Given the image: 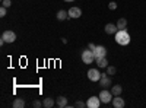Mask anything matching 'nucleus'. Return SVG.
<instances>
[{
  "label": "nucleus",
  "mask_w": 146,
  "mask_h": 108,
  "mask_svg": "<svg viewBox=\"0 0 146 108\" xmlns=\"http://www.w3.org/2000/svg\"><path fill=\"white\" fill-rule=\"evenodd\" d=\"M130 41H131V38L126 29H118L115 32V42L118 45H129Z\"/></svg>",
  "instance_id": "f257e3e1"
},
{
  "label": "nucleus",
  "mask_w": 146,
  "mask_h": 108,
  "mask_svg": "<svg viewBox=\"0 0 146 108\" xmlns=\"http://www.w3.org/2000/svg\"><path fill=\"white\" fill-rule=\"evenodd\" d=\"M80 58H82V62L85 64H92L95 62V56H94V51L86 48V50H83L82 54H80Z\"/></svg>",
  "instance_id": "f03ea898"
},
{
  "label": "nucleus",
  "mask_w": 146,
  "mask_h": 108,
  "mask_svg": "<svg viewBox=\"0 0 146 108\" xmlns=\"http://www.w3.org/2000/svg\"><path fill=\"white\" fill-rule=\"evenodd\" d=\"M100 99H101V102L102 104H110L113 101V98H114V95H113V92H111V89H102L101 92H100Z\"/></svg>",
  "instance_id": "7ed1b4c3"
},
{
  "label": "nucleus",
  "mask_w": 146,
  "mask_h": 108,
  "mask_svg": "<svg viewBox=\"0 0 146 108\" xmlns=\"http://www.w3.org/2000/svg\"><path fill=\"white\" fill-rule=\"evenodd\" d=\"M86 75H88V79H89L91 82H100V79H101V76H102V73H101L98 69H89Z\"/></svg>",
  "instance_id": "20e7f679"
},
{
  "label": "nucleus",
  "mask_w": 146,
  "mask_h": 108,
  "mask_svg": "<svg viewBox=\"0 0 146 108\" xmlns=\"http://www.w3.org/2000/svg\"><path fill=\"white\" fill-rule=\"evenodd\" d=\"M2 40H3L5 42L12 44V42H15V40H16V34H15L13 31H5V32L2 34Z\"/></svg>",
  "instance_id": "39448f33"
},
{
  "label": "nucleus",
  "mask_w": 146,
  "mask_h": 108,
  "mask_svg": "<svg viewBox=\"0 0 146 108\" xmlns=\"http://www.w3.org/2000/svg\"><path fill=\"white\" fill-rule=\"evenodd\" d=\"M100 83H101V86L104 88V89H108V88H111L113 86V80H111V76L110 75H102L101 76V79H100Z\"/></svg>",
  "instance_id": "423d86ee"
},
{
  "label": "nucleus",
  "mask_w": 146,
  "mask_h": 108,
  "mask_svg": "<svg viewBox=\"0 0 146 108\" xmlns=\"http://www.w3.org/2000/svg\"><path fill=\"white\" fill-rule=\"evenodd\" d=\"M100 105H101L100 97H91V98L86 101V107H88V108H100Z\"/></svg>",
  "instance_id": "0eeeda50"
},
{
  "label": "nucleus",
  "mask_w": 146,
  "mask_h": 108,
  "mask_svg": "<svg viewBox=\"0 0 146 108\" xmlns=\"http://www.w3.org/2000/svg\"><path fill=\"white\" fill-rule=\"evenodd\" d=\"M69 16H70V19H78V18H80V16H82V10H80V7L72 6V7L69 9Z\"/></svg>",
  "instance_id": "6e6552de"
},
{
  "label": "nucleus",
  "mask_w": 146,
  "mask_h": 108,
  "mask_svg": "<svg viewBox=\"0 0 146 108\" xmlns=\"http://www.w3.org/2000/svg\"><path fill=\"white\" fill-rule=\"evenodd\" d=\"M94 56H95V58H98V57H107V48H105L104 45H96L95 50H94Z\"/></svg>",
  "instance_id": "1a4fd4ad"
},
{
  "label": "nucleus",
  "mask_w": 146,
  "mask_h": 108,
  "mask_svg": "<svg viewBox=\"0 0 146 108\" xmlns=\"http://www.w3.org/2000/svg\"><path fill=\"white\" fill-rule=\"evenodd\" d=\"M111 104H113V107H114V108H124V107H126L124 99L121 98L120 95H117V97H114V98H113Z\"/></svg>",
  "instance_id": "9d476101"
},
{
  "label": "nucleus",
  "mask_w": 146,
  "mask_h": 108,
  "mask_svg": "<svg viewBox=\"0 0 146 108\" xmlns=\"http://www.w3.org/2000/svg\"><path fill=\"white\" fill-rule=\"evenodd\" d=\"M95 63H96V66H98L100 69H107L108 67L107 57H98V58H95Z\"/></svg>",
  "instance_id": "9b49d317"
},
{
  "label": "nucleus",
  "mask_w": 146,
  "mask_h": 108,
  "mask_svg": "<svg viewBox=\"0 0 146 108\" xmlns=\"http://www.w3.org/2000/svg\"><path fill=\"white\" fill-rule=\"evenodd\" d=\"M104 29H105V34H108V35H115V32L118 31L117 25H114V23H107Z\"/></svg>",
  "instance_id": "f8f14e48"
},
{
  "label": "nucleus",
  "mask_w": 146,
  "mask_h": 108,
  "mask_svg": "<svg viewBox=\"0 0 146 108\" xmlns=\"http://www.w3.org/2000/svg\"><path fill=\"white\" fill-rule=\"evenodd\" d=\"M56 105H57L58 108L67 107V98H66V97H58V98H56Z\"/></svg>",
  "instance_id": "ddd939ff"
},
{
  "label": "nucleus",
  "mask_w": 146,
  "mask_h": 108,
  "mask_svg": "<svg viewBox=\"0 0 146 108\" xmlns=\"http://www.w3.org/2000/svg\"><path fill=\"white\" fill-rule=\"evenodd\" d=\"M57 19H58V21H66V19H70L69 12H67V10H58V12H57Z\"/></svg>",
  "instance_id": "4468645a"
},
{
  "label": "nucleus",
  "mask_w": 146,
  "mask_h": 108,
  "mask_svg": "<svg viewBox=\"0 0 146 108\" xmlns=\"http://www.w3.org/2000/svg\"><path fill=\"white\" fill-rule=\"evenodd\" d=\"M54 105H56V101L53 98H44V101H42V107L44 108H53Z\"/></svg>",
  "instance_id": "2eb2a0df"
},
{
  "label": "nucleus",
  "mask_w": 146,
  "mask_h": 108,
  "mask_svg": "<svg viewBox=\"0 0 146 108\" xmlns=\"http://www.w3.org/2000/svg\"><path fill=\"white\" fill-rule=\"evenodd\" d=\"M117 28L118 29H126V27H127V19L126 18H120L118 21H117Z\"/></svg>",
  "instance_id": "dca6fc26"
},
{
  "label": "nucleus",
  "mask_w": 146,
  "mask_h": 108,
  "mask_svg": "<svg viewBox=\"0 0 146 108\" xmlns=\"http://www.w3.org/2000/svg\"><path fill=\"white\" fill-rule=\"evenodd\" d=\"M111 92H113L114 97H117V95H121L123 88H121V85H114V86H111Z\"/></svg>",
  "instance_id": "f3484780"
},
{
  "label": "nucleus",
  "mask_w": 146,
  "mask_h": 108,
  "mask_svg": "<svg viewBox=\"0 0 146 108\" xmlns=\"http://www.w3.org/2000/svg\"><path fill=\"white\" fill-rule=\"evenodd\" d=\"M13 107L15 108H23V107H25V101H23L22 98H16L13 101Z\"/></svg>",
  "instance_id": "a211bd4d"
},
{
  "label": "nucleus",
  "mask_w": 146,
  "mask_h": 108,
  "mask_svg": "<svg viewBox=\"0 0 146 108\" xmlns=\"http://www.w3.org/2000/svg\"><path fill=\"white\" fill-rule=\"evenodd\" d=\"M115 72H117V69H115L114 66H108V67H107V75H110V76H114Z\"/></svg>",
  "instance_id": "6ab92c4d"
},
{
  "label": "nucleus",
  "mask_w": 146,
  "mask_h": 108,
  "mask_svg": "<svg viewBox=\"0 0 146 108\" xmlns=\"http://www.w3.org/2000/svg\"><path fill=\"white\" fill-rule=\"evenodd\" d=\"M75 107H79V108H85V107H86V102H83V101H76V102H75Z\"/></svg>",
  "instance_id": "aec40b11"
},
{
  "label": "nucleus",
  "mask_w": 146,
  "mask_h": 108,
  "mask_svg": "<svg viewBox=\"0 0 146 108\" xmlns=\"http://www.w3.org/2000/svg\"><path fill=\"white\" fill-rule=\"evenodd\" d=\"M108 9H110V10H115V9H117V3H115V2H110V3H108Z\"/></svg>",
  "instance_id": "412c9836"
},
{
  "label": "nucleus",
  "mask_w": 146,
  "mask_h": 108,
  "mask_svg": "<svg viewBox=\"0 0 146 108\" xmlns=\"http://www.w3.org/2000/svg\"><path fill=\"white\" fill-rule=\"evenodd\" d=\"M32 107H35V108H41V107H42V102L38 101V99H35V101L32 102Z\"/></svg>",
  "instance_id": "4be33fe9"
},
{
  "label": "nucleus",
  "mask_w": 146,
  "mask_h": 108,
  "mask_svg": "<svg viewBox=\"0 0 146 108\" xmlns=\"http://www.w3.org/2000/svg\"><path fill=\"white\" fill-rule=\"evenodd\" d=\"M6 12H7V7H5V6H2L0 7V16H6Z\"/></svg>",
  "instance_id": "5701e85b"
},
{
  "label": "nucleus",
  "mask_w": 146,
  "mask_h": 108,
  "mask_svg": "<svg viewBox=\"0 0 146 108\" xmlns=\"http://www.w3.org/2000/svg\"><path fill=\"white\" fill-rule=\"evenodd\" d=\"M10 5H12L10 0H3L2 2V6H5V7H10Z\"/></svg>",
  "instance_id": "b1692460"
},
{
  "label": "nucleus",
  "mask_w": 146,
  "mask_h": 108,
  "mask_svg": "<svg viewBox=\"0 0 146 108\" xmlns=\"http://www.w3.org/2000/svg\"><path fill=\"white\" fill-rule=\"evenodd\" d=\"M95 47H96V45H95L94 42H89V44H88V48H89V50H92V51L95 50Z\"/></svg>",
  "instance_id": "393cba45"
},
{
  "label": "nucleus",
  "mask_w": 146,
  "mask_h": 108,
  "mask_svg": "<svg viewBox=\"0 0 146 108\" xmlns=\"http://www.w3.org/2000/svg\"><path fill=\"white\" fill-rule=\"evenodd\" d=\"M64 2H75V0H64Z\"/></svg>",
  "instance_id": "a878e982"
},
{
  "label": "nucleus",
  "mask_w": 146,
  "mask_h": 108,
  "mask_svg": "<svg viewBox=\"0 0 146 108\" xmlns=\"http://www.w3.org/2000/svg\"><path fill=\"white\" fill-rule=\"evenodd\" d=\"M2 2H3V0H2Z\"/></svg>",
  "instance_id": "bb28decb"
}]
</instances>
